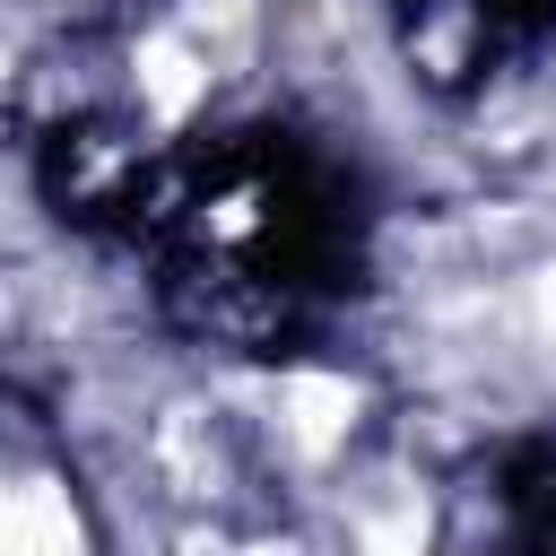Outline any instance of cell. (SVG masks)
Returning <instances> with one entry per match:
<instances>
[{
  "label": "cell",
  "mask_w": 556,
  "mask_h": 556,
  "mask_svg": "<svg viewBox=\"0 0 556 556\" xmlns=\"http://www.w3.org/2000/svg\"><path fill=\"white\" fill-rule=\"evenodd\" d=\"M365 539H374V547H417V539H426V504H400V513L365 521Z\"/></svg>",
  "instance_id": "cell-4"
},
{
  "label": "cell",
  "mask_w": 556,
  "mask_h": 556,
  "mask_svg": "<svg viewBox=\"0 0 556 556\" xmlns=\"http://www.w3.org/2000/svg\"><path fill=\"white\" fill-rule=\"evenodd\" d=\"M0 547H17V556L78 547V513L52 486H0Z\"/></svg>",
  "instance_id": "cell-2"
},
{
  "label": "cell",
  "mask_w": 556,
  "mask_h": 556,
  "mask_svg": "<svg viewBox=\"0 0 556 556\" xmlns=\"http://www.w3.org/2000/svg\"><path fill=\"white\" fill-rule=\"evenodd\" d=\"M348 426H356V382H339V374H295L287 382V434L304 452H330Z\"/></svg>",
  "instance_id": "cell-1"
},
{
  "label": "cell",
  "mask_w": 556,
  "mask_h": 556,
  "mask_svg": "<svg viewBox=\"0 0 556 556\" xmlns=\"http://www.w3.org/2000/svg\"><path fill=\"white\" fill-rule=\"evenodd\" d=\"M539 321H547V330H556V269H547V278H539Z\"/></svg>",
  "instance_id": "cell-5"
},
{
  "label": "cell",
  "mask_w": 556,
  "mask_h": 556,
  "mask_svg": "<svg viewBox=\"0 0 556 556\" xmlns=\"http://www.w3.org/2000/svg\"><path fill=\"white\" fill-rule=\"evenodd\" d=\"M200 78H208V70L191 61V43H182V35H156V43L139 52V87H148V104H156V113H182V104L200 96Z\"/></svg>",
  "instance_id": "cell-3"
}]
</instances>
